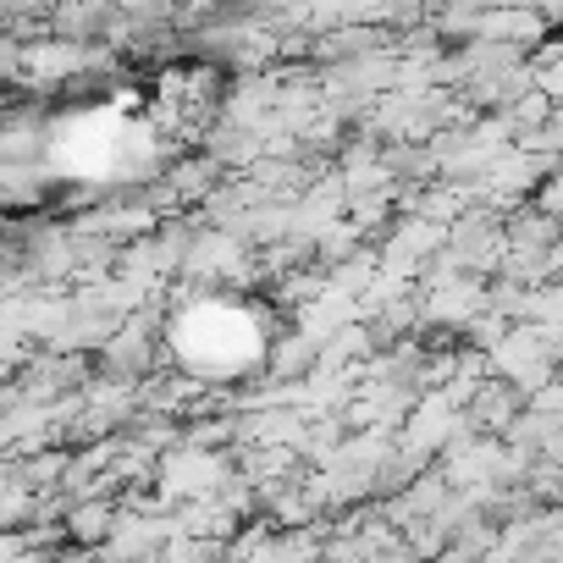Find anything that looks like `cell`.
<instances>
[{
  "instance_id": "obj_1",
  "label": "cell",
  "mask_w": 563,
  "mask_h": 563,
  "mask_svg": "<svg viewBox=\"0 0 563 563\" xmlns=\"http://www.w3.org/2000/svg\"><path fill=\"white\" fill-rule=\"evenodd\" d=\"M67 530H73V541L78 547H106L111 536H117V508L111 503H73V514H67Z\"/></svg>"
}]
</instances>
